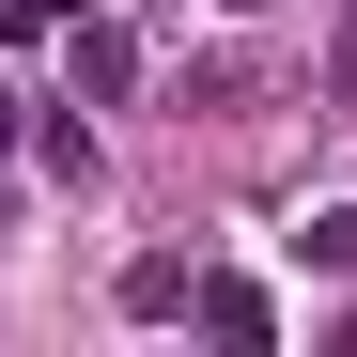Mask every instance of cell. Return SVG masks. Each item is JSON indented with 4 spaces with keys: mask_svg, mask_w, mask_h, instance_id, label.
Instances as JSON below:
<instances>
[{
    "mask_svg": "<svg viewBox=\"0 0 357 357\" xmlns=\"http://www.w3.org/2000/svg\"><path fill=\"white\" fill-rule=\"evenodd\" d=\"M63 78H78L93 109H125V93H140V31H109V16H63Z\"/></svg>",
    "mask_w": 357,
    "mask_h": 357,
    "instance_id": "1",
    "label": "cell"
},
{
    "mask_svg": "<svg viewBox=\"0 0 357 357\" xmlns=\"http://www.w3.org/2000/svg\"><path fill=\"white\" fill-rule=\"evenodd\" d=\"M187 311H202L218 342H264V326H280V311H264V295H249V280H202V295H187Z\"/></svg>",
    "mask_w": 357,
    "mask_h": 357,
    "instance_id": "2",
    "label": "cell"
},
{
    "mask_svg": "<svg viewBox=\"0 0 357 357\" xmlns=\"http://www.w3.org/2000/svg\"><path fill=\"white\" fill-rule=\"evenodd\" d=\"M295 264H326V280H342V264H357V202H326L311 233H295Z\"/></svg>",
    "mask_w": 357,
    "mask_h": 357,
    "instance_id": "3",
    "label": "cell"
},
{
    "mask_svg": "<svg viewBox=\"0 0 357 357\" xmlns=\"http://www.w3.org/2000/svg\"><path fill=\"white\" fill-rule=\"evenodd\" d=\"M326 78H342V93H357V16H342V63H326Z\"/></svg>",
    "mask_w": 357,
    "mask_h": 357,
    "instance_id": "4",
    "label": "cell"
},
{
    "mask_svg": "<svg viewBox=\"0 0 357 357\" xmlns=\"http://www.w3.org/2000/svg\"><path fill=\"white\" fill-rule=\"evenodd\" d=\"M0 125H16V93H0Z\"/></svg>",
    "mask_w": 357,
    "mask_h": 357,
    "instance_id": "5",
    "label": "cell"
}]
</instances>
